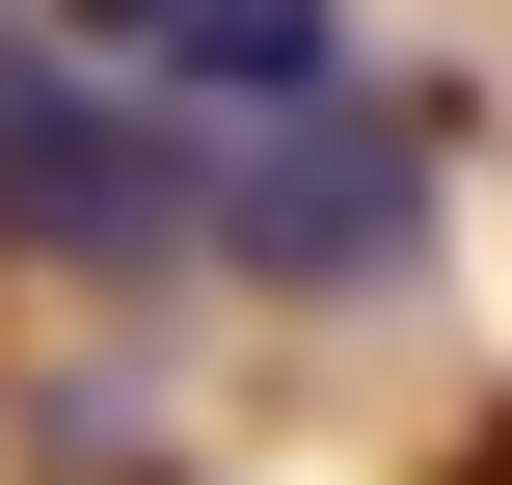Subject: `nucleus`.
I'll use <instances>...</instances> for the list:
<instances>
[{
    "label": "nucleus",
    "instance_id": "nucleus-3",
    "mask_svg": "<svg viewBox=\"0 0 512 485\" xmlns=\"http://www.w3.org/2000/svg\"><path fill=\"white\" fill-rule=\"evenodd\" d=\"M81 54H135V108H324L351 0H81Z\"/></svg>",
    "mask_w": 512,
    "mask_h": 485
},
{
    "label": "nucleus",
    "instance_id": "nucleus-2",
    "mask_svg": "<svg viewBox=\"0 0 512 485\" xmlns=\"http://www.w3.org/2000/svg\"><path fill=\"white\" fill-rule=\"evenodd\" d=\"M0 243L27 270H189L216 243V135L135 81H0Z\"/></svg>",
    "mask_w": 512,
    "mask_h": 485
},
{
    "label": "nucleus",
    "instance_id": "nucleus-1",
    "mask_svg": "<svg viewBox=\"0 0 512 485\" xmlns=\"http://www.w3.org/2000/svg\"><path fill=\"white\" fill-rule=\"evenodd\" d=\"M405 243H432V135L405 108H243L216 135V270H270V297H405Z\"/></svg>",
    "mask_w": 512,
    "mask_h": 485
}]
</instances>
